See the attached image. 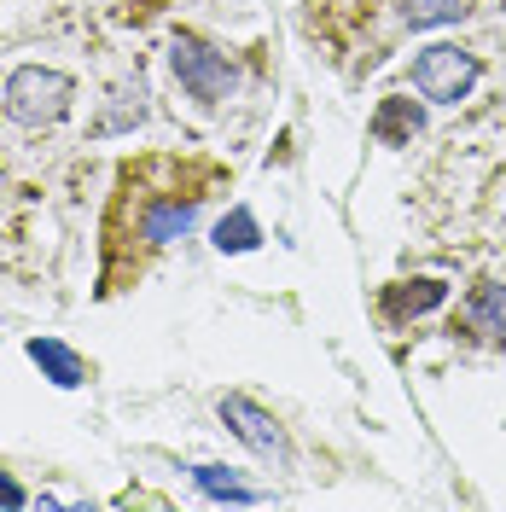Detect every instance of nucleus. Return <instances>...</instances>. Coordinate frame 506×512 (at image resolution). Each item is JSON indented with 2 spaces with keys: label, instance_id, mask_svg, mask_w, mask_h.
I'll use <instances>...</instances> for the list:
<instances>
[{
  "label": "nucleus",
  "instance_id": "7",
  "mask_svg": "<svg viewBox=\"0 0 506 512\" xmlns=\"http://www.w3.org/2000/svg\"><path fill=\"white\" fill-rule=\"evenodd\" d=\"M192 222H198V198H181V204H158V210H146L140 233H146V245H169V239H181Z\"/></svg>",
  "mask_w": 506,
  "mask_h": 512
},
{
  "label": "nucleus",
  "instance_id": "2",
  "mask_svg": "<svg viewBox=\"0 0 506 512\" xmlns=\"http://www.w3.org/2000/svg\"><path fill=\"white\" fill-rule=\"evenodd\" d=\"M477 70H483L477 53L454 47V41H437V47H425L413 59V88H419V99H431V105H460L477 88Z\"/></svg>",
  "mask_w": 506,
  "mask_h": 512
},
{
  "label": "nucleus",
  "instance_id": "8",
  "mask_svg": "<svg viewBox=\"0 0 506 512\" xmlns=\"http://www.w3.org/2000/svg\"><path fill=\"white\" fill-rule=\"evenodd\" d=\"M373 134H379L384 146H402V140H413L419 134V105L413 99H384L379 105V117H373Z\"/></svg>",
  "mask_w": 506,
  "mask_h": 512
},
{
  "label": "nucleus",
  "instance_id": "5",
  "mask_svg": "<svg viewBox=\"0 0 506 512\" xmlns=\"http://www.w3.org/2000/svg\"><path fill=\"white\" fill-rule=\"evenodd\" d=\"M443 297H448L443 280H402V286L384 291V320H390V326H402V320H413V315H431Z\"/></svg>",
  "mask_w": 506,
  "mask_h": 512
},
{
  "label": "nucleus",
  "instance_id": "6",
  "mask_svg": "<svg viewBox=\"0 0 506 512\" xmlns=\"http://www.w3.org/2000/svg\"><path fill=\"white\" fill-rule=\"evenodd\" d=\"M30 361L59 384V390H76V384H82V355L64 350L59 338H30Z\"/></svg>",
  "mask_w": 506,
  "mask_h": 512
},
{
  "label": "nucleus",
  "instance_id": "10",
  "mask_svg": "<svg viewBox=\"0 0 506 512\" xmlns=\"http://www.w3.org/2000/svg\"><path fill=\"white\" fill-rule=\"evenodd\" d=\"M454 18H466V0H402V24H413V30L454 24Z\"/></svg>",
  "mask_w": 506,
  "mask_h": 512
},
{
  "label": "nucleus",
  "instance_id": "3",
  "mask_svg": "<svg viewBox=\"0 0 506 512\" xmlns=\"http://www.w3.org/2000/svg\"><path fill=\"white\" fill-rule=\"evenodd\" d=\"M169 70H175V82H181L192 99H204V105H216V99H227L239 88V70L227 64V53L204 47L198 35H175V41H169Z\"/></svg>",
  "mask_w": 506,
  "mask_h": 512
},
{
  "label": "nucleus",
  "instance_id": "12",
  "mask_svg": "<svg viewBox=\"0 0 506 512\" xmlns=\"http://www.w3.org/2000/svg\"><path fill=\"white\" fill-rule=\"evenodd\" d=\"M256 239H262V227H256V216L251 210H233L222 227H216V251H256Z\"/></svg>",
  "mask_w": 506,
  "mask_h": 512
},
{
  "label": "nucleus",
  "instance_id": "9",
  "mask_svg": "<svg viewBox=\"0 0 506 512\" xmlns=\"http://www.w3.org/2000/svg\"><path fill=\"white\" fill-rule=\"evenodd\" d=\"M466 320H472L477 332H495V338H501L506 332V286H495V280L477 286L472 297H466Z\"/></svg>",
  "mask_w": 506,
  "mask_h": 512
},
{
  "label": "nucleus",
  "instance_id": "11",
  "mask_svg": "<svg viewBox=\"0 0 506 512\" xmlns=\"http://www.w3.org/2000/svg\"><path fill=\"white\" fill-rule=\"evenodd\" d=\"M192 483H198L204 495H216V501H239V507H251L256 501L239 478H227V466H192Z\"/></svg>",
  "mask_w": 506,
  "mask_h": 512
},
{
  "label": "nucleus",
  "instance_id": "4",
  "mask_svg": "<svg viewBox=\"0 0 506 512\" xmlns=\"http://www.w3.org/2000/svg\"><path fill=\"white\" fill-rule=\"evenodd\" d=\"M222 419L251 454L274 460V466H291V437H285V425L268 414V408H256L251 396H222Z\"/></svg>",
  "mask_w": 506,
  "mask_h": 512
},
{
  "label": "nucleus",
  "instance_id": "1",
  "mask_svg": "<svg viewBox=\"0 0 506 512\" xmlns=\"http://www.w3.org/2000/svg\"><path fill=\"white\" fill-rule=\"evenodd\" d=\"M76 99V82L64 70H47V64H18L6 76V117L24 128H47L59 123Z\"/></svg>",
  "mask_w": 506,
  "mask_h": 512
},
{
  "label": "nucleus",
  "instance_id": "13",
  "mask_svg": "<svg viewBox=\"0 0 506 512\" xmlns=\"http://www.w3.org/2000/svg\"><path fill=\"white\" fill-rule=\"evenodd\" d=\"M24 501H30V495H24L18 483H12L6 472H0V507H24Z\"/></svg>",
  "mask_w": 506,
  "mask_h": 512
}]
</instances>
